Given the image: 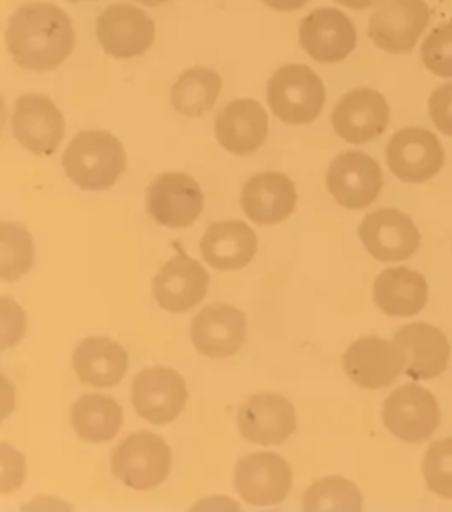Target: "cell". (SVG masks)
Here are the masks:
<instances>
[{"mask_svg": "<svg viewBox=\"0 0 452 512\" xmlns=\"http://www.w3.org/2000/svg\"><path fill=\"white\" fill-rule=\"evenodd\" d=\"M6 45L20 68L53 71L75 50L73 22L50 2L25 4L9 20Z\"/></svg>", "mask_w": 452, "mask_h": 512, "instance_id": "cell-1", "label": "cell"}, {"mask_svg": "<svg viewBox=\"0 0 452 512\" xmlns=\"http://www.w3.org/2000/svg\"><path fill=\"white\" fill-rule=\"evenodd\" d=\"M71 182L85 191L112 188L126 170V152L121 140L108 131H82L71 140L62 156Z\"/></svg>", "mask_w": 452, "mask_h": 512, "instance_id": "cell-2", "label": "cell"}, {"mask_svg": "<svg viewBox=\"0 0 452 512\" xmlns=\"http://www.w3.org/2000/svg\"><path fill=\"white\" fill-rule=\"evenodd\" d=\"M267 101L279 121L290 126L309 124L324 108V83L308 66L288 64L279 68L267 83Z\"/></svg>", "mask_w": 452, "mask_h": 512, "instance_id": "cell-3", "label": "cell"}, {"mask_svg": "<svg viewBox=\"0 0 452 512\" xmlns=\"http://www.w3.org/2000/svg\"><path fill=\"white\" fill-rule=\"evenodd\" d=\"M172 468V451L151 431H140L122 440L112 454V472L131 490H154L165 482Z\"/></svg>", "mask_w": 452, "mask_h": 512, "instance_id": "cell-4", "label": "cell"}, {"mask_svg": "<svg viewBox=\"0 0 452 512\" xmlns=\"http://www.w3.org/2000/svg\"><path fill=\"white\" fill-rule=\"evenodd\" d=\"M430 20L431 9L424 0H380L371 15L368 34L384 52L410 53Z\"/></svg>", "mask_w": 452, "mask_h": 512, "instance_id": "cell-5", "label": "cell"}, {"mask_svg": "<svg viewBox=\"0 0 452 512\" xmlns=\"http://www.w3.org/2000/svg\"><path fill=\"white\" fill-rule=\"evenodd\" d=\"M384 424L392 435L407 444H424L440 424L438 401L421 385H401L385 400Z\"/></svg>", "mask_w": 452, "mask_h": 512, "instance_id": "cell-6", "label": "cell"}, {"mask_svg": "<svg viewBox=\"0 0 452 512\" xmlns=\"http://www.w3.org/2000/svg\"><path fill=\"white\" fill-rule=\"evenodd\" d=\"M131 398L136 414L156 426L174 422L188 403L186 380L165 366L140 371L133 380Z\"/></svg>", "mask_w": 452, "mask_h": 512, "instance_id": "cell-7", "label": "cell"}, {"mask_svg": "<svg viewBox=\"0 0 452 512\" xmlns=\"http://www.w3.org/2000/svg\"><path fill=\"white\" fill-rule=\"evenodd\" d=\"M147 211L158 225L188 228L204 211V193L191 175L166 172L147 188Z\"/></svg>", "mask_w": 452, "mask_h": 512, "instance_id": "cell-8", "label": "cell"}, {"mask_svg": "<svg viewBox=\"0 0 452 512\" xmlns=\"http://www.w3.org/2000/svg\"><path fill=\"white\" fill-rule=\"evenodd\" d=\"M382 186V170L368 154L347 151L332 159L327 172V188L334 200L348 211H361L373 204Z\"/></svg>", "mask_w": 452, "mask_h": 512, "instance_id": "cell-9", "label": "cell"}, {"mask_svg": "<svg viewBox=\"0 0 452 512\" xmlns=\"http://www.w3.org/2000/svg\"><path fill=\"white\" fill-rule=\"evenodd\" d=\"M387 165L400 181L421 184L442 170L444 147L428 129H401L385 149Z\"/></svg>", "mask_w": 452, "mask_h": 512, "instance_id": "cell-10", "label": "cell"}, {"mask_svg": "<svg viewBox=\"0 0 452 512\" xmlns=\"http://www.w3.org/2000/svg\"><path fill=\"white\" fill-rule=\"evenodd\" d=\"M294 472L278 454L255 452L244 456L235 467V488L242 500L258 507L278 505L288 497Z\"/></svg>", "mask_w": 452, "mask_h": 512, "instance_id": "cell-11", "label": "cell"}, {"mask_svg": "<svg viewBox=\"0 0 452 512\" xmlns=\"http://www.w3.org/2000/svg\"><path fill=\"white\" fill-rule=\"evenodd\" d=\"M11 128L27 151L52 156L64 138L66 122L61 110L45 94H23L16 101Z\"/></svg>", "mask_w": 452, "mask_h": 512, "instance_id": "cell-12", "label": "cell"}, {"mask_svg": "<svg viewBox=\"0 0 452 512\" xmlns=\"http://www.w3.org/2000/svg\"><path fill=\"white\" fill-rule=\"evenodd\" d=\"M359 237L366 251L380 262H403L417 253L421 232L398 209H378L362 219Z\"/></svg>", "mask_w": 452, "mask_h": 512, "instance_id": "cell-13", "label": "cell"}, {"mask_svg": "<svg viewBox=\"0 0 452 512\" xmlns=\"http://www.w3.org/2000/svg\"><path fill=\"white\" fill-rule=\"evenodd\" d=\"M343 368L355 385L377 391L389 387L405 371V357L394 341L366 336L348 347Z\"/></svg>", "mask_w": 452, "mask_h": 512, "instance_id": "cell-14", "label": "cell"}, {"mask_svg": "<svg viewBox=\"0 0 452 512\" xmlns=\"http://www.w3.org/2000/svg\"><path fill=\"white\" fill-rule=\"evenodd\" d=\"M99 45L115 59L144 55L156 39V27L142 9L124 2L113 4L98 18Z\"/></svg>", "mask_w": 452, "mask_h": 512, "instance_id": "cell-15", "label": "cell"}, {"mask_svg": "<svg viewBox=\"0 0 452 512\" xmlns=\"http://www.w3.org/2000/svg\"><path fill=\"white\" fill-rule=\"evenodd\" d=\"M209 281V272L202 264L184 251H177L152 279V294L166 311L186 313L204 301Z\"/></svg>", "mask_w": 452, "mask_h": 512, "instance_id": "cell-16", "label": "cell"}, {"mask_svg": "<svg viewBox=\"0 0 452 512\" xmlns=\"http://www.w3.org/2000/svg\"><path fill=\"white\" fill-rule=\"evenodd\" d=\"M389 121V105L384 96L373 89L348 92L332 112L334 131L348 144H368L384 133Z\"/></svg>", "mask_w": 452, "mask_h": 512, "instance_id": "cell-17", "label": "cell"}, {"mask_svg": "<svg viewBox=\"0 0 452 512\" xmlns=\"http://www.w3.org/2000/svg\"><path fill=\"white\" fill-rule=\"evenodd\" d=\"M242 437L258 445H281L297 430L294 405L279 394H255L237 414Z\"/></svg>", "mask_w": 452, "mask_h": 512, "instance_id": "cell-18", "label": "cell"}, {"mask_svg": "<svg viewBox=\"0 0 452 512\" xmlns=\"http://www.w3.org/2000/svg\"><path fill=\"white\" fill-rule=\"evenodd\" d=\"M299 39L302 48L322 64L345 61L357 46L354 23L336 8L311 11L301 22Z\"/></svg>", "mask_w": 452, "mask_h": 512, "instance_id": "cell-19", "label": "cell"}, {"mask_svg": "<svg viewBox=\"0 0 452 512\" xmlns=\"http://www.w3.org/2000/svg\"><path fill=\"white\" fill-rule=\"evenodd\" d=\"M246 331V315L223 302L205 306L191 322L193 345L200 354L212 359L237 354L246 341Z\"/></svg>", "mask_w": 452, "mask_h": 512, "instance_id": "cell-20", "label": "cell"}, {"mask_svg": "<svg viewBox=\"0 0 452 512\" xmlns=\"http://www.w3.org/2000/svg\"><path fill=\"white\" fill-rule=\"evenodd\" d=\"M394 343L405 357V373L414 380H433L447 369L451 345L444 332L426 324L403 325L394 334Z\"/></svg>", "mask_w": 452, "mask_h": 512, "instance_id": "cell-21", "label": "cell"}, {"mask_svg": "<svg viewBox=\"0 0 452 512\" xmlns=\"http://www.w3.org/2000/svg\"><path fill=\"white\" fill-rule=\"evenodd\" d=\"M269 135V117L255 99H235L219 112L216 138L223 149L249 156L264 145Z\"/></svg>", "mask_w": 452, "mask_h": 512, "instance_id": "cell-22", "label": "cell"}, {"mask_svg": "<svg viewBox=\"0 0 452 512\" xmlns=\"http://www.w3.org/2000/svg\"><path fill=\"white\" fill-rule=\"evenodd\" d=\"M242 211L257 225H278L294 214L297 191L281 172H262L251 177L241 195Z\"/></svg>", "mask_w": 452, "mask_h": 512, "instance_id": "cell-23", "label": "cell"}, {"mask_svg": "<svg viewBox=\"0 0 452 512\" xmlns=\"http://www.w3.org/2000/svg\"><path fill=\"white\" fill-rule=\"evenodd\" d=\"M205 262L218 271H239L255 258L258 237L244 221H219L200 241Z\"/></svg>", "mask_w": 452, "mask_h": 512, "instance_id": "cell-24", "label": "cell"}, {"mask_svg": "<svg viewBox=\"0 0 452 512\" xmlns=\"http://www.w3.org/2000/svg\"><path fill=\"white\" fill-rule=\"evenodd\" d=\"M428 281L421 272L407 267H391L378 274L373 299L389 317H414L428 302Z\"/></svg>", "mask_w": 452, "mask_h": 512, "instance_id": "cell-25", "label": "cell"}, {"mask_svg": "<svg viewBox=\"0 0 452 512\" xmlns=\"http://www.w3.org/2000/svg\"><path fill=\"white\" fill-rule=\"evenodd\" d=\"M128 362V352L110 338L83 339L73 354L76 377L99 389L121 384Z\"/></svg>", "mask_w": 452, "mask_h": 512, "instance_id": "cell-26", "label": "cell"}, {"mask_svg": "<svg viewBox=\"0 0 452 512\" xmlns=\"http://www.w3.org/2000/svg\"><path fill=\"white\" fill-rule=\"evenodd\" d=\"M122 419L121 405L105 394H85L71 408L73 430L89 444L110 442L121 430Z\"/></svg>", "mask_w": 452, "mask_h": 512, "instance_id": "cell-27", "label": "cell"}, {"mask_svg": "<svg viewBox=\"0 0 452 512\" xmlns=\"http://www.w3.org/2000/svg\"><path fill=\"white\" fill-rule=\"evenodd\" d=\"M221 85V78L214 69H188L172 87V105L186 117H202L216 103Z\"/></svg>", "mask_w": 452, "mask_h": 512, "instance_id": "cell-28", "label": "cell"}, {"mask_svg": "<svg viewBox=\"0 0 452 512\" xmlns=\"http://www.w3.org/2000/svg\"><path fill=\"white\" fill-rule=\"evenodd\" d=\"M302 509L306 512H359L362 511L361 491L345 477H324L306 491Z\"/></svg>", "mask_w": 452, "mask_h": 512, "instance_id": "cell-29", "label": "cell"}, {"mask_svg": "<svg viewBox=\"0 0 452 512\" xmlns=\"http://www.w3.org/2000/svg\"><path fill=\"white\" fill-rule=\"evenodd\" d=\"M0 279L13 283L31 271L34 264L32 237L23 226L13 223L0 225Z\"/></svg>", "mask_w": 452, "mask_h": 512, "instance_id": "cell-30", "label": "cell"}, {"mask_svg": "<svg viewBox=\"0 0 452 512\" xmlns=\"http://www.w3.org/2000/svg\"><path fill=\"white\" fill-rule=\"evenodd\" d=\"M422 474L431 493L452 500V437L428 447L422 460Z\"/></svg>", "mask_w": 452, "mask_h": 512, "instance_id": "cell-31", "label": "cell"}, {"mask_svg": "<svg viewBox=\"0 0 452 512\" xmlns=\"http://www.w3.org/2000/svg\"><path fill=\"white\" fill-rule=\"evenodd\" d=\"M422 62L433 75L452 78V22L442 23L422 43Z\"/></svg>", "mask_w": 452, "mask_h": 512, "instance_id": "cell-32", "label": "cell"}, {"mask_svg": "<svg viewBox=\"0 0 452 512\" xmlns=\"http://www.w3.org/2000/svg\"><path fill=\"white\" fill-rule=\"evenodd\" d=\"M431 121L440 133L452 136V82L440 85L428 101Z\"/></svg>", "mask_w": 452, "mask_h": 512, "instance_id": "cell-33", "label": "cell"}, {"mask_svg": "<svg viewBox=\"0 0 452 512\" xmlns=\"http://www.w3.org/2000/svg\"><path fill=\"white\" fill-rule=\"evenodd\" d=\"M269 8L281 11V13H292L297 9L304 8L309 0H262Z\"/></svg>", "mask_w": 452, "mask_h": 512, "instance_id": "cell-34", "label": "cell"}, {"mask_svg": "<svg viewBox=\"0 0 452 512\" xmlns=\"http://www.w3.org/2000/svg\"><path fill=\"white\" fill-rule=\"evenodd\" d=\"M334 2H338V4L345 6V8L368 9L371 6H375L378 0H334Z\"/></svg>", "mask_w": 452, "mask_h": 512, "instance_id": "cell-35", "label": "cell"}, {"mask_svg": "<svg viewBox=\"0 0 452 512\" xmlns=\"http://www.w3.org/2000/svg\"><path fill=\"white\" fill-rule=\"evenodd\" d=\"M135 2H140V4H144V6H149V8H158V6L165 4L168 0H135Z\"/></svg>", "mask_w": 452, "mask_h": 512, "instance_id": "cell-36", "label": "cell"}, {"mask_svg": "<svg viewBox=\"0 0 452 512\" xmlns=\"http://www.w3.org/2000/svg\"><path fill=\"white\" fill-rule=\"evenodd\" d=\"M69 2H82V0H69Z\"/></svg>", "mask_w": 452, "mask_h": 512, "instance_id": "cell-37", "label": "cell"}]
</instances>
